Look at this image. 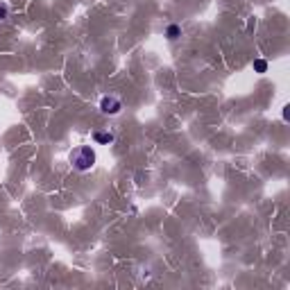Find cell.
Returning a JSON list of instances; mask_svg holds the SVG:
<instances>
[{
    "instance_id": "6da1fadb",
    "label": "cell",
    "mask_w": 290,
    "mask_h": 290,
    "mask_svg": "<svg viewBox=\"0 0 290 290\" xmlns=\"http://www.w3.org/2000/svg\"><path fill=\"white\" fill-rule=\"evenodd\" d=\"M95 161H98V157L91 145H79L71 152V166L77 172H89L95 166Z\"/></svg>"
},
{
    "instance_id": "7a4b0ae2",
    "label": "cell",
    "mask_w": 290,
    "mask_h": 290,
    "mask_svg": "<svg viewBox=\"0 0 290 290\" xmlns=\"http://www.w3.org/2000/svg\"><path fill=\"white\" fill-rule=\"evenodd\" d=\"M100 111L105 113V116H118V113L123 111V102H120V98H116V95H105L100 100Z\"/></svg>"
},
{
    "instance_id": "3957f363",
    "label": "cell",
    "mask_w": 290,
    "mask_h": 290,
    "mask_svg": "<svg viewBox=\"0 0 290 290\" xmlns=\"http://www.w3.org/2000/svg\"><path fill=\"white\" fill-rule=\"evenodd\" d=\"M113 141H116L113 132H109V130H95L93 132V143L95 145H111Z\"/></svg>"
},
{
    "instance_id": "277c9868",
    "label": "cell",
    "mask_w": 290,
    "mask_h": 290,
    "mask_svg": "<svg viewBox=\"0 0 290 290\" xmlns=\"http://www.w3.org/2000/svg\"><path fill=\"white\" fill-rule=\"evenodd\" d=\"M179 36H182V27H179L177 23H170L166 27V39L168 41H177Z\"/></svg>"
},
{
    "instance_id": "5b68a950",
    "label": "cell",
    "mask_w": 290,
    "mask_h": 290,
    "mask_svg": "<svg viewBox=\"0 0 290 290\" xmlns=\"http://www.w3.org/2000/svg\"><path fill=\"white\" fill-rule=\"evenodd\" d=\"M252 68H254V73H259V75H263V73H267V61L265 59H254V64H252Z\"/></svg>"
},
{
    "instance_id": "8992f818",
    "label": "cell",
    "mask_w": 290,
    "mask_h": 290,
    "mask_svg": "<svg viewBox=\"0 0 290 290\" xmlns=\"http://www.w3.org/2000/svg\"><path fill=\"white\" fill-rule=\"evenodd\" d=\"M9 16V5L7 2H0V21H5Z\"/></svg>"
}]
</instances>
